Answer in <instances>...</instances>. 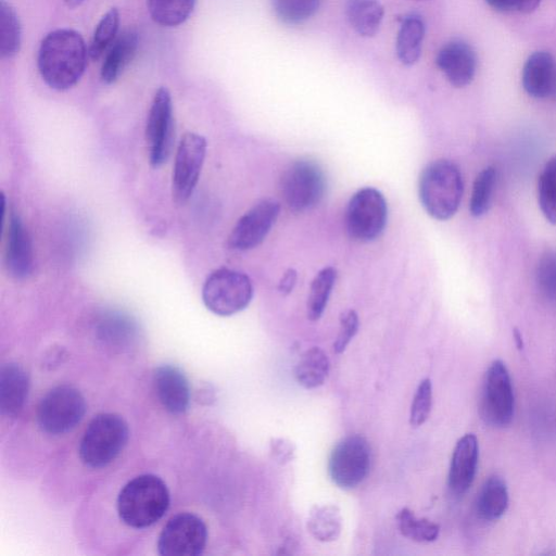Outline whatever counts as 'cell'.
I'll return each mask as SVG.
<instances>
[{
  "label": "cell",
  "mask_w": 556,
  "mask_h": 556,
  "mask_svg": "<svg viewBox=\"0 0 556 556\" xmlns=\"http://www.w3.org/2000/svg\"><path fill=\"white\" fill-rule=\"evenodd\" d=\"M464 181L459 167L450 160L429 163L420 174L418 194L426 212L438 220L455 215L462 202Z\"/></svg>",
  "instance_id": "cell-3"
},
{
  "label": "cell",
  "mask_w": 556,
  "mask_h": 556,
  "mask_svg": "<svg viewBox=\"0 0 556 556\" xmlns=\"http://www.w3.org/2000/svg\"><path fill=\"white\" fill-rule=\"evenodd\" d=\"M169 492L165 482L152 473L127 482L117 496V513L128 527L143 529L154 525L167 511Z\"/></svg>",
  "instance_id": "cell-2"
},
{
  "label": "cell",
  "mask_w": 556,
  "mask_h": 556,
  "mask_svg": "<svg viewBox=\"0 0 556 556\" xmlns=\"http://www.w3.org/2000/svg\"><path fill=\"white\" fill-rule=\"evenodd\" d=\"M320 0H273L276 15L287 24L305 22L317 12Z\"/></svg>",
  "instance_id": "cell-34"
},
{
  "label": "cell",
  "mask_w": 556,
  "mask_h": 556,
  "mask_svg": "<svg viewBox=\"0 0 556 556\" xmlns=\"http://www.w3.org/2000/svg\"><path fill=\"white\" fill-rule=\"evenodd\" d=\"M514 338H515L517 348L522 349V346H523L522 337H521V333L518 331V329L514 330Z\"/></svg>",
  "instance_id": "cell-42"
},
{
  "label": "cell",
  "mask_w": 556,
  "mask_h": 556,
  "mask_svg": "<svg viewBox=\"0 0 556 556\" xmlns=\"http://www.w3.org/2000/svg\"><path fill=\"white\" fill-rule=\"evenodd\" d=\"M279 212L280 204L276 200L258 201L238 219L228 237V247L236 251H247L261 244Z\"/></svg>",
  "instance_id": "cell-14"
},
{
  "label": "cell",
  "mask_w": 556,
  "mask_h": 556,
  "mask_svg": "<svg viewBox=\"0 0 556 556\" xmlns=\"http://www.w3.org/2000/svg\"><path fill=\"white\" fill-rule=\"evenodd\" d=\"M197 0H147L151 18L164 27L185 23L192 13Z\"/></svg>",
  "instance_id": "cell-27"
},
{
  "label": "cell",
  "mask_w": 556,
  "mask_h": 556,
  "mask_svg": "<svg viewBox=\"0 0 556 556\" xmlns=\"http://www.w3.org/2000/svg\"><path fill=\"white\" fill-rule=\"evenodd\" d=\"M339 321V332L333 342V351L338 354L346 349L357 333L359 326L358 315L354 309H346L341 313Z\"/></svg>",
  "instance_id": "cell-37"
},
{
  "label": "cell",
  "mask_w": 556,
  "mask_h": 556,
  "mask_svg": "<svg viewBox=\"0 0 556 556\" xmlns=\"http://www.w3.org/2000/svg\"><path fill=\"white\" fill-rule=\"evenodd\" d=\"M497 180L494 166H486L476 176L469 201V212L473 217H481L490 210Z\"/></svg>",
  "instance_id": "cell-30"
},
{
  "label": "cell",
  "mask_w": 556,
  "mask_h": 556,
  "mask_svg": "<svg viewBox=\"0 0 556 556\" xmlns=\"http://www.w3.org/2000/svg\"><path fill=\"white\" fill-rule=\"evenodd\" d=\"M425 37V23L419 15H406L400 26L396 37V54L405 65L416 63L421 53Z\"/></svg>",
  "instance_id": "cell-23"
},
{
  "label": "cell",
  "mask_w": 556,
  "mask_h": 556,
  "mask_svg": "<svg viewBox=\"0 0 556 556\" xmlns=\"http://www.w3.org/2000/svg\"><path fill=\"white\" fill-rule=\"evenodd\" d=\"M535 280L542 295L556 303V251H547L540 257Z\"/></svg>",
  "instance_id": "cell-35"
},
{
  "label": "cell",
  "mask_w": 556,
  "mask_h": 556,
  "mask_svg": "<svg viewBox=\"0 0 556 556\" xmlns=\"http://www.w3.org/2000/svg\"><path fill=\"white\" fill-rule=\"evenodd\" d=\"M388 220V205L383 194L371 187L356 191L349 201L345 225L349 236L359 242L377 239Z\"/></svg>",
  "instance_id": "cell-7"
},
{
  "label": "cell",
  "mask_w": 556,
  "mask_h": 556,
  "mask_svg": "<svg viewBox=\"0 0 556 556\" xmlns=\"http://www.w3.org/2000/svg\"><path fill=\"white\" fill-rule=\"evenodd\" d=\"M84 0H65V3L70 8H76L83 3Z\"/></svg>",
  "instance_id": "cell-43"
},
{
  "label": "cell",
  "mask_w": 556,
  "mask_h": 556,
  "mask_svg": "<svg viewBox=\"0 0 556 556\" xmlns=\"http://www.w3.org/2000/svg\"><path fill=\"white\" fill-rule=\"evenodd\" d=\"M508 506V491L505 481L490 476L482 484L476 502V510L480 519L492 522L498 520Z\"/></svg>",
  "instance_id": "cell-22"
},
{
  "label": "cell",
  "mask_w": 556,
  "mask_h": 556,
  "mask_svg": "<svg viewBox=\"0 0 556 556\" xmlns=\"http://www.w3.org/2000/svg\"><path fill=\"white\" fill-rule=\"evenodd\" d=\"M252 298L251 279L241 271L226 267L212 271L202 288L204 305L218 316H231L243 311Z\"/></svg>",
  "instance_id": "cell-5"
},
{
  "label": "cell",
  "mask_w": 556,
  "mask_h": 556,
  "mask_svg": "<svg viewBox=\"0 0 556 556\" xmlns=\"http://www.w3.org/2000/svg\"><path fill=\"white\" fill-rule=\"evenodd\" d=\"M118 27L119 12L112 8L102 16L94 29L88 48L90 59L98 60L108 51L117 37Z\"/></svg>",
  "instance_id": "cell-33"
},
{
  "label": "cell",
  "mask_w": 556,
  "mask_h": 556,
  "mask_svg": "<svg viewBox=\"0 0 556 556\" xmlns=\"http://www.w3.org/2000/svg\"><path fill=\"white\" fill-rule=\"evenodd\" d=\"M296 271L293 268H289L285 271L282 278L279 281L278 290L280 293L287 295L292 292L296 283Z\"/></svg>",
  "instance_id": "cell-39"
},
{
  "label": "cell",
  "mask_w": 556,
  "mask_h": 556,
  "mask_svg": "<svg viewBox=\"0 0 556 556\" xmlns=\"http://www.w3.org/2000/svg\"><path fill=\"white\" fill-rule=\"evenodd\" d=\"M153 383L162 406L170 414H184L190 405L191 390L184 371L172 364L154 369Z\"/></svg>",
  "instance_id": "cell-16"
},
{
  "label": "cell",
  "mask_w": 556,
  "mask_h": 556,
  "mask_svg": "<svg viewBox=\"0 0 556 556\" xmlns=\"http://www.w3.org/2000/svg\"><path fill=\"white\" fill-rule=\"evenodd\" d=\"M206 140L195 132H187L178 143L172 177L173 198L185 203L193 193L206 154Z\"/></svg>",
  "instance_id": "cell-13"
},
{
  "label": "cell",
  "mask_w": 556,
  "mask_h": 556,
  "mask_svg": "<svg viewBox=\"0 0 556 556\" xmlns=\"http://www.w3.org/2000/svg\"><path fill=\"white\" fill-rule=\"evenodd\" d=\"M206 542L205 522L194 514L180 513L163 527L157 551L162 556H198L203 553Z\"/></svg>",
  "instance_id": "cell-11"
},
{
  "label": "cell",
  "mask_w": 556,
  "mask_h": 556,
  "mask_svg": "<svg viewBox=\"0 0 556 556\" xmlns=\"http://www.w3.org/2000/svg\"><path fill=\"white\" fill-rule=\"evenodd\" d=\"M280 186L288 207L294 212H304L316 206L324 198L326 177L314 161L298 160L285 170Z\"/></svg>",
  "instance_id": "cell-8"
},
{
  "label": "cell",
  "mask_w": 556,
  "mask_h": 556,
  "mask_svg": "<svg viewBox=\"0 0 556 556\" xmlns=\"http://www.w3.org/2000/svg\"><path fill=\"white\" fill-rule=\"evenodd\" d=\"M383 7L377 0H351L346 14L354 30L364 37L377 34L383 18Z\"/></svg>",
  "instance_id": "cell-25"
},
{
  "label": "cell",
  "mask_w": 556,
  "mask_h": 556,
  "mask_svg": "<svg viewBox=\"0 0 556 556\" xmlns=\"http://www.w3.org/2000/svg\"><path fill=\"white\" fill-rule=\"evenodd\" d=\"M336 279L337 270L331 266L319 270L313 279L306 304L307 317L311 320H318L324 314Z\"/></svg>",
  "instance_id": "cell-29"
},
{
  "label": "cell",
  "mask_w": 556,
  "mask_h": 556,
  "mask_svg": "<svg viewBox=\"0 0 556 556\" xmlns=\"http://www.w3.org/2000/svg\"><path fill=\"white\" fill-rule=\"evenodd\" d=\"M541 0H519L518 11L522 13L533 12L540 4Z\"/></svg>",
  "instance_id": "cell-41"
},
{
  "label": "cell",
  "mask_w": 556,
  "mask_h": 556,
  "mask_svg": "<svg viewBox=\"0 0 556 556\" xmlns=\"http://www.w3.org/2000/svg\"><path fill=\"white\" fill-rule=\"evenodd\" d=\"M89 55L81 35L70 28L50 31L41 40L37 65L42 80L52 89L72 88L83 76Z\"/></svg>",
  "instance_id": "cell-1"
},
{
  "label": "cell",
  "mask_w": 556,
  "mask_h": 556,
  "mask_svg": "<svg viewBox=\"0 0 556 556\" xmlns=\"http://www.w3.org/2000/svg\"><path fill=\"white\" fill-rule=\"evenodd\" d=\"M370 456V445L363 435L351 434L341 439L329 456L330 479L340 489L356 488L368 475Z\"/></svg>",
  "instance_id": "cell-10"
},
{
  "label": "cell",
  "mask_w": 556,
  "mask_h": 556,
  "mask_svg": "<svg viewBox=\"0 0 556 556\" xmlns=\"http://www.w3.org/2000/svg\"><path fill=\"white\" fill-rule=\"evenodd\" d=\"M4 261L8 271L16 279L27 278L33 271L31 241L21 217L14 212L9 218Z\"/></svg>",
  "instance_id": "cell-18"
},
{
  "label": "cell",
  "mask_w": 556,
  "mask_h": 556,
  "mask_svg": "<svg viewBox=\"0 0 556 556\" xmlns=\"http://www.w3.org/2000/svg\"><path fill=\"white\" fill-rule=\"evenodd\" d=\"M307 530L318 541L331 542L339 538L342 517L336 505H316L307 517Z\"/></svg>",
  "instance_id": "cell-26"
},
{
  "label": "cell",
  "mask_w": 556,
  "mask_h": 556,
  "mask_svg": "<svg viewBox=\"0 0 556 556\" xmlns=\"http://www.w3.org/2000/svg\"><path fill=\"white\" fill-rule=\"evenodd\" d=\"M515 397L511 380L505 364L493 361L488 367L480 396V415L494 428L507 427L514 417Z\"/></svg>",
  "instance_id": "cell-9"
},
{
  "label": "cell",
  "mask_w": 556,
  "mask_h": 556,
  "mask_svg": "<svg viewBox=\"0 0 556 556\" xmlns=\"http://www.w3.org/2000/svg\"><path fill=\"white\" fill-rule=\"evenodd\" d=\"M479 459L478 439L472 433L463 435L453 450L447 486L454 496H463L471 486Z\"/></svg>",
  "instance_id": "cell-17"
},
{
  "label": "cell",
  "mask_w": 556,
  "mask_h": 556,
  "mask_svg": "<svg viewBox=\"0 0 556 556\" xmlns=\"http://www.w3.org/2000/svg\"><path fill=\"white\" fill-rule=\"evenodd\" d=\"M22 29L14 8L5 0H0V56L14 58L21 48Z\"/></svg>",
  "instance_id": "cell-28"
},
{
  "label": "cell",
  "mask_w": 556,
  "mask_h": 556,
  "mask_svg": "<svg viewBox=\"0 0 556 556\" xmlns=\"http://www.w3.org/2000/svg\"><path fill=\"white\" fill-rule=\"evenodd\" d=\"M493 10L498 12H509L518 9L519 0H484Z\"/></svg>",
  "instance_id": "cell-40"
},
{
  "label": "cell",
  "mask_w": 556,
  "mask_h": 556,
  "mask_svg": "<svg viewBox=\"0 0 556 556\" xmlns=\"http://www.w3.org/2000/svg\"><path fill=\"white\" fill-rule=\"evenodd\" d=\"M525 91L532 98L544 99L556 89V61L547 51H535L526 60L521 74Z\"/></svg>",
  "instance_id": "cell-19"
},
{
  "label": "cell",
  "mask_w": 556,
  "mask_h": 556,
  "mask_svg": "<svg viewBox=\"0 0 556 556\" xmlns=\"http://www.w3.org/2000/svg\"><path fill=\"white\" fill-rule=\"evenodd\" d=\"M295 446L286 439H273L270 442V454L279 464L290 462L294 456Z\"/></svg>",
  "instance_id": "cell-38"
},
{
  "label": "cell",
  "mask_w": 556,
  "mask_h": 556,
  "mask_svg": "<svg viewBox=\"0 0 556 556\" xmlns=\"http://www.w3.org/2000/svg\"><path fill=\"white\" fill-rule=\"evenodd\" d=\"M29 378L16 363H8L0 369V412L2 416L15 417L22 410L28 394Z\"/></svg>",
  "instance_id": "cell-20"
},
{
  "label": "cell",
  "mask_w": 556,
  "mask_h": 556,
  "mask_svg": "<svg viewBox=\"0 0 556 556\" xmlns=\"http://www.w3.org/2000/svg\"><path fill=\"white\" fill-rule=\"evenodd\" d=\"M432 406V383L429 378H425L418 384L415 392L409 414V424L417 428L428 419Z\"/></svg>",
  "instance_id": "cell-36"
},
{
  "label": "cell",
  "mask_w": 556,
  "mask_h": 556,
  "mask_svg": "<svg viewBox=\"0 0 556 556\" xmlns=\"http://www.w3.org/2000/svg\"><path fill=\"white\" fill-rule=\"evenodd\" d=\"M128 439L129 428L122 416L99 414L84 432L79 443V458L90 468H102L121 454Z\"/></svg>",
  "instance_id": "cell-4"
},
{
  "label": "cell",
  "mask_w": 556,
  "mask_h": 556,
  "mask_svg": "<svg viewBox=\"0 0 556 556\" xmlns=\"http://www.w3.org/2000/svg\"><path fill=\"white\" fill-rule=\"evenodd\" d=\"M139 37L135 29H126L116 37L105 52L101 66V78L105 84L114 83L134 59Z\"/></svg>",
  "instance_id": "cell-21"
},
{
  "label": "cell",
  "mask_w": 556,
  "mask_h": 556,
  "mask_svg": "<svg viewBox=\"0 0 556 556\" xmlns=\"http://www.w3.org/2000/svg\"><path fill=\"white\" fill-rule=\"evenodd\" d=\"M400 532L418 543L433 542L438 539L440 527L426 519L418 518L408 508H402L396 515Z\"/></svg>",
  "instance_id": "cell-32"
},
{
  "label": "cell",
  "mask_w": 556,
  "mask_h": 556,
  "mask_svg": "<svg viewBox=\"0 0 556 556\" xmlns=\"http://www.w3.org/2000/svg\"><path fill=\"white\" fill-rule=\"evenodd\" d=\"M87 405L76 388L60 384L49 390L37 409V421L42 431L59 435L74 429L84 418Z\"/></svg>",
  "instance_id": "cell-6"
},
{
  "label": "cell",
  "mask_w": 556,
  "mask_h": 556,
  "mask_svg": "<svg viewBox=\"0 0 556 556\" xmlns=\"http://www.w3.org/2000/svg\"><path fill=\"white\" fill-rule=\"evenodd\" d=\"M330 368L326 353L316 346L306 350L294 367L296 382L305 389L321 386L328 377Z\"/></svg>",
  "instance_id": "cell-24"
},
{
  "label": "cell",
  "mask_w": 556,
  "mask_h": 556,
  "mask_svg": "<svg viewBox=\"0 0 556 556\" xmlns=\"http://www.w3.org/2000/svg\"><path fill=\"white\" fill-rule=\"evenodd\" d=\"M174 113L169 91L156 90L147 118L146 138L152 166L163 165L169 157L174 143Z\"/></svg>",
  "instance_id": "cell-12"
},
{
  "label": "cell",
  "mask_w": 556,
  "mask_h": 556,
  "mask_svg": "<svg viewBox=\"0 0 556 556\" xmlns=\"http://www.w3.org/2000/svg\"><path fill=\"white\" fill-rule=\"evenodd\" d=\"M435 63L451 85L463 88L472 81L478 60L468 42L455 39L439 50Z\"/></svg>",
  "instance_id": "cell-15"
},
{
  "label": "cell",
  "mask_w": 556,
  "mask_h": 556,
  "mask_svg": "<svg viewBox=\"0 0 556 556\" xmlns=\"http://www.w3.org/2000/svg\"><path fill=\"white\" fill-rule=\"evenodd\" d=\"M538 203L545 219L556 226V154L547 160L539 175Z\"/></svg>",
  "instance_id": "cell-31"
}]
</instances>
